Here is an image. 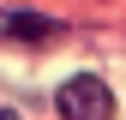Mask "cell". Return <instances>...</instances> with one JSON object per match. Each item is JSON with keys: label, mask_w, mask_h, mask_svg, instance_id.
<instances>
[{"label": "cell", "mask_w": 126, "mask_h": 120, "mask_svg": "<svg viewBox=\"0 0 126 120\" xmlns=\"http://www.w3.org/2000/svg\"><path fill=\"white\" fill-rule=\"evenodd\" d=\"M54 108L66 114V120H114V90H108L96 72H78V78L60 84Z\"/></svg>", "instance_id": "6da1fadb"}, {"label": "cell", "mask_w": 126, "mask_h": 120, "mask_svg": "<svg viewBox=\"0 0 126 120\" xmlns=\"http://www.w3.org/2000/svg\"><path fill=\"white\" fill-rule=\"evenodd\" d=\"M60 18L48 12H0V42H54Z\"/></svg>", "instance_id": "7a4b0ae2"}, {"label": "cell", "mask_w": 126, "mask_h": 120, "mask_svg": "<svg viewBox=\"0 0 126 120\" xmlns=\"http://www.w3.org/2000/svg\"><path fill=\"white\" fill-rule=\"evenodd\" d=\"M0 120H12V114H0Z\"/></svg>", "instance_id": "3957f363"}]
</instances>
